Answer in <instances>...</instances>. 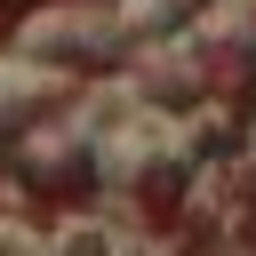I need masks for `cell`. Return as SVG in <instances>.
<instances>
[{"label":"cell","instance_id":"obj_1","mask_svg":"<svg viewBox=\"0 0 256 256\" xmlns=\"http://www.w3.org/2000/svg\"><path fill=\"white\" fill-rule=\"evenodd\" d=\"M72 104V72L64 64H40V56H8L0 64V136H32L40 112H64Z\"/></svg>","mask_w":256,"mask_h":256}]
</instances>
